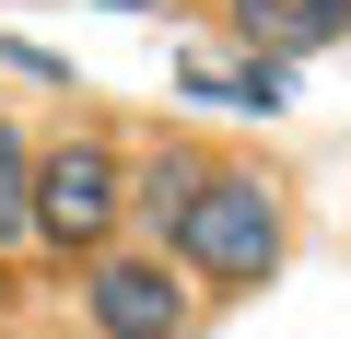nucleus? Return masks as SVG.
Returning <instances> with one entry per match:
<instances>
[{
	"mask_svg": "<svg viewBox=\"0 0 351 339\" xmlns=\"http://www.w3.org/2000/svg\"><path fill=\"white\" fill-rule=\"evenodd\" d=\"M0 71H36V82H71V59H59V47H36V36H12V47H0Z\"/></svg>",
	"mask_w": 351,
	"mask_h": 339,
	"instance_id": "8",
	"label": "nucleus"
},
{
	"mask_svg": "<svg viewBox=\"0 0 351 339\" xmlns=\"http://www.w3.org/2000/svg\"><path fill=\"white\" fill-rule=\"evenodd\" d=\"M164 258H188V281H211V292H258L293 258V211H281V188L246 176V164H211L199 199L164 223Z\"/></svg>",
	"mask_w": 351,
	"mask_h": 339,
	"instance_id": "1",
	"label": "nucleus"
},
{
	"mask_svg": "<svg viewBox=\"0 0 351 339\" xmlns=\"http://www.w3.org/2000/svg\"><path fill=\"white\" fill-rule=\"evenodd\" d=\"M94 339H188V269L176 258H94Z\"/></svg>",
	"mask_w": 351,
	"mask_h": 339,
	"instance_id": "3",
	"label": "nucleus"
},
{
	"mask_svg": "<svg viewBox=\"0 0 351 339\" xmlns=\"http://www.w3.org/2000/svg\"><path fill=\"white\" fill-rule=\"evenodd\" d=\"M12 234H36V152H24L12 117H0V246Z\"/></svg>",
	"mask_w": 351,
	"mask_h": 339,
	"instance_id": "7",
	"label": "nucleus"
},
{
	"mask_svg": "<svg viewBox=\"0 0 351 339\" xmlns=\"http://www.w3.org/2000/svg\"><path fill=\"white\" fill-rule=\"evenodd\" d=\"M94 12H152V0H94Z\"/></svg>",
	"mask_w": 351,
	"mask_h": 339,
	"instance_id": "9",
	"label": "nucleus"
},
{
	"mask_svg": "<svg viewBox=\"0 0 351 339\" xmlns=\"http://www.w3.org/2000/svg\"><path fill=\"white\" fill-rule=\"evenodd\" d=\"M176 82H188L199 105H246V117H281V105H293V71H281V59H246V71H176Z\"/></svg>",
	"mask_w": 351,
	"mask_h": 339,
	"instance_id": "5",
	"label": "nucleus"
},
{
	"mask_svg": "<svg viewBox=\"0 0 351 339\" xmlns=\"http://www.w3.org/2000/svg\"><path fill=\"white\" fill-rule=\"evenodd\" d=\"M199 176H211V152H152V164H141V223L164 234L176 211H188V199H199Z\"/></svg>",
	"mask_w": 351,
	"mask_h": 339,
	"instance_id": "6",
	"label": "nucleus"
},
{
	"mask_svg": "<svg viewBox=\"0 0 351 339\" xmlns=\"http://www.w3.org/2000/svg\"><path fill=\"white\" fill-rule=\"evenodd\" d=\"M223 12H234L246 59H304V47L351 36V0H223Z\"/></svg>",
	"mask_w": 351,
	"mask_h": 339,
	"instance_id": "4",
	"label": "nucleus"
},
{
	"mask_svg": "<svg viewBox=\"0 0 351 339\" xmlns=\"http://www.w3.org/2000/svg\"><path fill=\"white\" fill-rule=\"evenodd\" d=\"M117 211H129V176H117L106 140H59V152H36V246H59V258H106Z\"/></svg>",
	"mask_w": 351,
	"mask_h": 339,
	"instance_id": "2",
	"label": "nucleus"
}]
</instances>
